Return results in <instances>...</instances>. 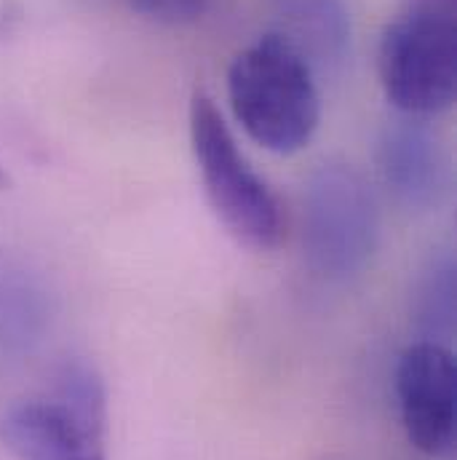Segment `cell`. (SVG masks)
<instances>
[{
	"label": "cell",
	"mask_w": 457,
	"mask_h": 460,
	"mask_svg": "<svg viewBox=\"0 0 457 460\" xmlns=\"http://www.w3.org/2000/svg\"><path fill=\"white\" fill-rule=\"evenodd\" d=\"M11 185V180H8V174H5V169L0 166V190H5Z\"/></svg>",
	"instance_id": "5bb4252c"
},
{
	"label": "cell",
	"mask_w": 457,
	"mask_h": 460,
	"mask_svg": "<svg viewBox=\"0 0 457 460\" xmlns=\"http://www.w3.org/2000/svg\"><path fill=\"white\" fill-rule=\"evenodd\" d=\"M228 100L243 131L278 155L303 150L319 128L316 73L278 32L262 35L233 59Z\"/></svg>",
	"instance_id": "6da1fadb"
},
{
	"label": "cell",
	"mask_w": 457,
	"mask_h": 460,
	"mask_svg": "<svg viewBox=\"0 0 457 460\" xmlns=\"http://www.w3.org/2000/svg\"><path fill=\"white\" fill-rule=\"evenodd\" d=\"M377 161L385 185L407 209L428 212L444 201L450 185L447 158L423 120L404 118L388 123L377 145Z\"/></svg>",
	"instance_id": "52a82bcc"
},
{
	"label": "cell",
	"mask_w": 457,
	"mask_h": 460,
	"mask_svg": "<svg viewBox=\"0 0 457 460\" xmlns=\"http://www.w3.org/2000/svg\"><path fill=\"white\" fill-rule=\"evenodd\" d=\"M380 84L404 118H434L457 94L455 13L409 8L382 32L377 51Z\"/></svg>",
	"instance_id": "277c9868"
},
{
	"label": "cell",
	"mask_w": 457,
	"mask_h": 460,
	"mask_svg": "<svg viewBox=\"0 0 457 460\" xmlns=\"http://www.w3.org/2000/svg\"><path fill=\"white\" fill-rule=\"evenodd\" d=\"M284 35L316 70L338 73L350 57L353 22L345 0H276Z\"/></svg>",
	"instance_id": "ba28073f"
},
{
	"label": "cell",
	"mask_w": 457,
	"mask_h": 460,
	"mask_svg": "<svg viewBox=\"0 0 457 460\" xmlns=\"http://www.w3.org/2000/svg\"><path fill=\"white\" fill-rule=\"evenodd\" d=\"M380 212L366 180L347 164H321L303 193V246L313 273L345 281L366 268Z\"/></svg>",
	"instance_id": "5b68a950"
},
{
	"label": "cell",
	"mask_w": 457,
	"mask_h": 460,
	"mask_svg": "<svg viewBox=\"0 0 457 460\" xmlns=\"http://www.w3.org/2000/svg\"><path fill=\"white\" fill-rule=\"evenodd\" d=\"M108 391L94 364L67 358L51 396L0 415V445L16 460H108Z\"/></svg>",
	"instance_id": "7a4b0ae2"
},
{
	"label": "cell",
	"mask_w": 457,
	"mask_h": 460,
	"mask_svg": "<svg viewBox=\"0 0 457 460\" xmlns=\"http://www.w3.org/2000/svg\"><path fill=\"white\" fill-rule=\"evenodd\" d=\"M455 356L439 341H420L399 356L396 394L407 439L426 456L455 450Z\"/></svg>",
	"instance_id": "8992f818"
},
{
	"label": "cell",
	"mask_w": 457,
	"mask_h": 460,
	"mask_svg": "<svg viewBox=\"0 0 457 460\" xmlns=\"http://www.w3.org/2000/svg\"><path fill=\"white\" fill-rule=\"evenodd\" d=\"M420 319L434 332H450L455 322V262L439 254L420 281Z\"/></svg>",
	"instance_id": "30bf717a"
},
{
	"label": "cell",
	"mask_w": 457,
	"mask_h": 460,
	"mask_svg": "<svg viewBox=\"0 0 457 460\" xmlns=\"http://www.w3.org/2000/svg\"><path fill=\"white\" fill-rule=\"evenodd\" d=\"M136 13L161 24H193L198 22L209 0H126Z\"/></svg>",
	"instance_id": "8fae6325"
},
{
	"label": "cell",
	"mask_w": 457,
	"mask_h": 460,
	"mask_svg": "<svg viewBox=\"0 0 457 460\" xmlns=\"http://www.w3.org/2000/svg\"><path fill=\"white\" fill-rule=\"evenodd\" d=\"M22 22V8L11 0H0V40H5Z\"/></svg>",
	"instance_id": "7c38bea8"
},
{
	"label": "cell",
	"mask_w": 457,
	"mask_h": 460,
	"mask_svg": "<svg viewBox=\"0 0 457 460\" xmlns=\"http://www.w3.org/2000/svg\"><path fill=\"white\" fill-rule=\"evenodd\" d=\"M190 142L217 220L249 249H276L284 235L281 204L251 169L215 100L204 92H196L190 102Z\"/></svg>",
	"instance_id": "3957f363"
},
{
	"label": "cell",
	"mask_w": 457,
	"mask_h": 460,
	"mask_svg": "<svg viewBox=\"0 0 457 460\" xmlns=\"http://www.w3.org/2000/svg\"><path fill=\"white\" fill-rule=\"evenodd\" d=\"M412 8H431V11L455 13V0H412Z\"/></svg>",
	"instance_id": "4fadbf2b"
},
{
	"label": "cell",
	"mask_w": 457,
	"mask_h": 460,
	"mask_svg": "<svg viewBox=\"0 0 457 460\" xmlns=\"http://www.w3.org/2000/svg\"><path fill=\"white\" fill-rule=\"evenodd\" d=\"M51 300L43 284L22 265L0 257V361H19L43 341Z\"/></svg>",
	"instance_id": "9c48e42d"
}]
</instances>
